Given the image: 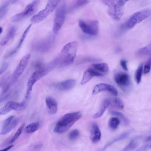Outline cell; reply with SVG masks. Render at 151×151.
Segmentation results:
<instances>
[{
	"mask_svg": "<svg viewBox=\"0 0 151 151\" xmlns=\"http://www.w3.org/2000/svg\"><path fill=\"white\" fill-rule=\"evenodd\" d=\"M78 46L77 41L69 42L65 45L58 56L53 60L55 66L63 67L72 63L76 58Z\"/></svg>",
	"mask_w": 151,
	"mask_h": 151,
	"instance_id": "1",
	"label": "cell"
},
{
	"mask_svg": "<svg viewBox=\"0 0 151 151\" xmlns=\"http://www.w3.org/2000/svg\"><path fill=\"white\" fill-rule=\"evenodd\" d=\"M82 116L80 111L66 114L63 115L58 121L54 128L56 133L61 134L66 132Z\"/></svg>",
	"mask_w": 151,
	"mask_h": 151,
	"instance_id": "2",
	"label": "cell"
},
{
	"mask_svg": "<svg viewBox=\"0 0 151 151\" xmlns=\"http://www.w3.org/2000/svg\"><path fill=\"white\" fill-rule=\"evenodd\" d=\"M127 0H102L101 2L108 7L107 13L114 20H119L122 16L124 5Z\"/></svg>",
	"mask_w": 151,
	"mask_h": 151,
	"instance_id": "3",
	"label": "cell"
},
{
	"mask_svg": "<svg viewBox=\"0 0 151 151\" xmlns=\"http://www.w3.org/2000/svg\"><path fill=\"white\" fill-rule=\"evenodd\" d=\"M60 1L57 0L49 1L44 9L31 18V22L36 24L45 19L57 7Z\"/></svg>",
	"mask_w": 151,
	"mask_h": 151,
	"instance_id": "4",
	"label": "cell"
},
{
	"mask_svg": "<svg viewBox=\"0 0 151 151\" xmlns=\"http://www.w3.org/2000/svg\"><path fill=\"white\" fill-rule=\"evenodd\" d=\"M66 13V4L63 2L57 7L55 12L52 28L54 33H57L62 26L65 20Z\"/></svg>",
	"mask_w": 151,
	"mask_h": 151,
	"instance_id": "5",
	"label": "cell"
},
{
	"mask_svg": "<svg viewBox=\"0 0 151 151\" xmlns=\"http://www.w3.org/2000/svg\"><path fill=\"white\" fill-rule=\"evenodd\" d=\"M40 2L39 0H34L28 4L22 12L12 17V21L18 22L33 15L37 11Z\"/></svg>",
	"mask_w": 151,
	"mask_h": 151,
	"instance_id": "6",
	"label": "cell"
},
{
	"mask_svg": "<svg viewBox=\"0 0 151 151\" xmlns=\"http://www.w3.org/2000/svg\"><path fill=\"white\" fill-rule=\"evenodd\" d=\"M50 69L47 67L40 69L34 72L29 78L27 83V89L25 98L28 99L29 97L35 84L39 80L46 75Z\"/></svg>",
	"mask_w": 151,
	"mask_h": 151,
	"instance_id": "7",
	"label": "cell"
},
{
	"mask_svg": "<svg viewBox=\"0 0 151 151\" xmlns=\"http://www.w3.org/2000/svg\"><path fill=\"white\" fill-rule=\"evenodd\" d=\"M79 25L84 32L89 35H95L98 33L99 24L96 20H80Z\"/></svg>",
	"mask_w": 151,
	"mask_h": 151,
	"instance_id": "8",
	"label": "cell"
},
{
	"mask_svg": "<svg viewBox=\"0 0 151 151\" xmlns=\"http://www.w3.org/2000/svg\"><path fill=\"white\" fill-rule=\"evenodd\" d=\"M151 14V10L149 9H144L133 14L126 23V27L128 29L133 27L137 24L149 17Z\"/></svg>",
	"mask_w": 151,
	"mask_h": 151,
	"instance_id": "9",
	"label": "cell"
},
{
	"mask_svg": "<svg viewBox=\"0 0 151 151\" xmlns=\"http://www.w3.org/2000/svg\"><path fill=\"white\" fill-rule=\"evenodd\" d=\"M55 37L50 34L45 38L35 42L33 45V48L37 51L44 52L49 50L53 45Z\"/></svg>",
	"mask_w": 151,
	"mask_h": 151,
	"instance_id": "10",
	"label": "cell"
},
{
	"mask_svg": "<svg viewBox=\"0 0 151 151\" xmlns=\"http://www.w3.org/2000/svg\"><path fill=\"white\" fill-rule=\"evenodd\" d=\"M114 78L117 85L123 91H127L131 88L132 83L127 74L123 72H117L114 73Z\"/></svg>",
	"mask_w": 151,
	"mask_h": 151,
	"instance_id": "11",
	"label": "cell"
},
{
	"mask_svg": "<svg viewBox=\"0 0 151 151\" xmlns=\"http://www.w3.org/2000/svg\"><path fill=\"white\" fill-rule=\"evenodd\" d=\"M27 102L24 101L21 103L14 101H9L0 109V115H4L8 113L11 111H22L25 109L27 106Z\"/></svg>",
	"mask_w": 151,
	"mask_h": 151,
	"instance_id": "12",
	"label": "cell"
},
{
	"mask_svg": "<svg viewBox=\"0 0 151 151\" xmlns=\"http://www.w3.org/2000/svg\"><path fill=\"white\" fill-rule=\"evenodd\" d=\"M30 57L29 53L23 57L13 73V77L14 79L17 78L22 73L27 65Z\"/></svg>",
	"mask_w": 151,
	"mask_h": 151,
	"instance_id": "13",
	"label": "cell"
},
{
	"mask_svg": "<svg viewBox=\"0 0 151 151\" xmlns=\"http://www.w3.org/2000/svg\"><path fill=\"white\" fill-rule=\"evenodd\" d=\"M104 75L93 68H89L84 72L81 83L83 85L89 81L93 77L101 76Z\"/></svg>",
	"mask_w": 151,
	"mask_h": 151,
	"instance_id": "14",
	"label": "cell"
},
{
	"mask_svg": "<svg viewBox=\"0 0 151 151\" xmlns=\"http://www.w3.org/2000/svg\"><path fill=\"white\" fill-rule=\"evenodd\" d=\"M76 81L74 79H68L61 82L56 86L57 89L60 91H67L72 89L75 86Z\"/></svg>",
	"mask_w": 151,
	"mask_h": 151,
	"instance_id": "15",
	"label": "cell"
},
{
	"mask_svg": "<svg viewBox=\"0 0 151 151\" xmlns=\"http://www.w3.org/2000/svg\"><path fill=\"white\" fill-rule=\"evenodd\" d=\"M101 137V133L98 124L96 123L92 124L91 131L90 139L93 143H96L100 141Z\"/></svg>",
	"mask_w": 151,
	"mask_h": 151,
	"instance_id": "16",
	"label": "cell"
},
{
	"mask_svg": "<svg viewBox=\"0 0 151 151\" xmlns=\"http://www.w3.org/2000/svg\"><path fill=\"white\" fill-rule=\"evenodd\" d=\"M45 101L49 113L51 114H55L58 110V103L55 99L52 97L47 96Z\"/></svg>",
	"mask_w": 151,
	"mask_h": 151,
	"instance_id": "17",
	"label": "cell"
},
{
	"mask_svg": "<svg viewBox=\"0 0 151 151\" xmlns=\"http://www.w3.org/2000/svg\"><path fill=\"white\" fill-rule=\"evenodd\" d=\"M32 24H30L26 29L22 36L20 39L19 42L17 46L13 49L10 51H9L5 56V58H7L13 55L16 53L19 49L22 44L24 40L25 39L28 32H29L30 27L32 26Z\"/></svg>",
	"mask_w": 151,
	"mask_h": 151,
	"instance_id": "18",
	"label": "cell"
},
{
	"mask_svg": "<svg viewBox=\"0 0 151 151\" xmlns=\"http://www.w3.org/2000/svg\"><path fill=\"white\" fill-rule=\"evenodd\" d=\"M131 133V131H128L122 133L117 137L108 142L103 148L97 151H104L108 147L114 143L128 137L130 135Z\"/></svg>",
	"mask_w": 151,
	"mask_h": 151,
	"instance_id": "19",
	"label": "cell"
},
{
	"mask_svg": "<svg viewBox=\"0 0 151 151\" xmlns=\"http://www.w3.org/2000/svg\"><path fill=\"white\" fill-rule=\"evenodd\" d=\"M111 99L107 98L103 101L100 108L96 114L93 116V118L96 119L100 117L104 114L109 105L110 104Z\"/></svg>",
	"mask_w": 151,
	"mask_h": 151,
	"instance_id": "20",
	"label": "cell"
},
{
	"mask_svg": "<svg viewBox=\"0 0 151 151\" xmlns=\"http://www.w3.org/2000/svg\"><path fill=\"white\" fill-rule=\"evenodd\" d=\"M16 32L15 27L14 26H11L1 40L0 45L3 46L6 44L14 37Z\"/></svg>",
	"mask_w": 151,
	"mask_h": 151,
	"instance_id": "21",
	"label": "cell"
},
{
	"mask_svg": "<svg viewBox=\"0 0 151 151\" xmlns=\"http://www.w3.org/2000/svg\"><path fill=\"white\" fill-rule=\"evenodd\" d=\"M19 119L17 118H14L7 125L2 128L0 134L1 135L6 134L10 132L18 124Z\"/></svg>",
	"mask_w": 151,
	"mask_h": 151,
	"instance_id": "22",
	"label": "cell"
},
{
	"mask_svg": "<svg viewBox=\"0 0 151 151\" xmlns=\"http://www.w3.org/2000/svg\"><path fill=\"white\" fill-rule=\"evenodd\" d=\"M16 1H17L8 0L2 3L0 7V19H1L3 18L6 14L11 5L14 3Z\"/></svg>",
	"mask_w": 151,
	"mask_h": 151,
	"instance_id": "23",
	"label": "cell"
},
{
	"mask_svg": "<svg viewBox=\"0 0 151 151\" xmlns=\"http://www.w3.org/2000/svg\"><path fill=\"white\" fill-rule=\"evenodd\" d=\"M92 67L94 69L104 74L107 73L109 70L108 65L105 63L94 64L92 65Z\"/></svg>",
	"mask_w": 151,
	"mask_h": 151,
	"instance_id": "24",
	"label": "cell"
},
{
	"mask_svg": "<svg viewBox=\"0 0 151 151\" xmlns=\"http://www.w3.org/2000/svg\"><path fill=\"white\" fill-rule=\"evenodd\" d=\"M109 85V84L105 83H100L97 84L93 88L92 94L95 95L102 91H108Z\"/></svg>",
	"mask_w": 151,
	"mask_h": 151,
	"instance_id": "25",
	"label": "cell"
},
{
	"mask_svg": "<svg viewBox=\"0 0 151 151\" xmlns=\"http://www.w3.org/2000/svg\"><path fill=\"white\" fill-rule=\"evenodd\" d=\"M40 126V123L35 122L30 123L27 125L25 128V132L28 134H31L37 131Z\"/></svg>",
	"mask_w": 151,
	"mask_h": 151,
	"instance_id": "26",
	"label": "cell"
},
{
	"mask_svg": "<svg viewBox=\"0 0 151 151\" xmlns=\"http://www.w3.org/2000/svg\"><path fill=\"white\" fill-rule=\"evenodd\" d=\"M110 104L120 109H122L124 107V104L123 101L119 98L111 99Z\"/></svg>",
	"mask_w": 151,
	"mask_h": 151,
	"instance_id": "27",
	"label": "cell"
},
{
	"mask_svg": "<svg viewBox=\"0 0 151 151\" xmlns=\"http://www.w3.org/2000/svg\"><path fill=\"white\" fill-rule=\"evenodd\" d=\"M143 69V64H141L136 70L134 75L135 81L137 84L141 82Z\"/></svg>",
	"mask_w": 151,
	"mask_h": 151,
	"instance_id": "28",
	"label": "cell"
},
{
	"mask_svg": "<svg viewBox=\"0 0 151 151\" xmlns=\"http://www.w3.org/2000/svg\"><path fill=\"white\" fill-rule=\"evenodd\" d=\"M110 113L112 115L118 116L120 118L125 125H128L129 124V119L122 113L116 111H111L110 112Z\"/></svg>",
	"mask_w": 151,
	"mask_h": 151,
	"instance_id": "29",
	"label": "cell"
},
{
	"mask_svg": "<svg viewBox=\"0 0 151 151\" xmlns=\"http://www.w3.org/2000/svg\"><path fill=\"white\" fill-rule=\"evenodd\" d=\"M120 123L119 119L116 117H113L111 118L109 122V125L112 129H116L119 126Z\"/></svg>",
	"mask_w": 151,
	"mask_h": 151,
	"instance_id": "30",
	"label": "cell"
},
{
	"mask_svg": "<svg viewBox=\"0 0 151 151\" xmlns=\"http://www.w3.org/2000/svg\"><path fill=\"white\" fill-rule=\"evenodd\" d=\"M25 125V124L24 123H23L21 125L16 132L14 136L9 141V144L12 143L18 138L22 133Z\"/></svg>",
	"mask_w": 151,
	"mask_h": 151,
	"instance_id": "31",
	"label": "cell"
},
{
	"mask_svg": "<svg viewBox=\"0 0 151 151\" xmlns=\"http://www.w3.org/2000/svg\"><path fill=\"white\" fill-rule=\"evenodd\" d=\"M137 145V142L135 140L133 139L121 151H131L135 149Z\"/></svg>",
	"mask_w": 151,
	"mask_h": 151,
	"instance_id": "32",
	"label": "cell"
},
{
	"mask_svg": "<svg viewBox=\"0 0 151 151\" xmlns=\"http://www.w3.org/2000/svg\"><path fill=\"white\" fill-rule=\"evenodd\" d=\"M137 53L140 55H151V44L141 48Z\"/></svg>",
	"mask_w": 151,
	"mask_h": 151,
	"instance_id": "33",
	"label": "cell"
},
{
	"mask_svg": "<svg viewBox=\"0 0 151 151\" xmlns=\"http://www.w3.org/2000/svg\"><path fill=\"white\" fill-rule=\"evenodd\" d=\"M80 135L79 131L77 129H75L69 133L68 135L69 139L70 140H73L77 138Z\"/></svg>",
	"mask_w": 151,
	"mask_h": 151,
	"instance_id": "34",
	"label": "cell"
},
{
	"mask_svg": "<svg viewBox=\"0 0 151 151\" xmlns=\"http://www.w3.org/2000/svg\"><path fill=\"white\" fill-rule=\"evenodd\" d=\"M90 1L89 0H77L76 1L73 5V7L74 8L83 6L88 3Z\"/></svg>",
	"mask_w": 151,
	"mask_h": 151,
	"instance_id": "35",
	"label": "cell"
},
{
	"mask_svg": "<svg viewBox=\"0 0 151 151\" xmlns=\"http://www.w3.org/2000/svg\"><path fill=\"white\" fill-rule=\"evenodd\" d=\"M150 148L151 142L143 145L137 149L136 151H146Z\"/></svg>",
	"mask_w": 151,
	"mask_h": 151,
	"instance_id": "36",
	"label": "cell"
},
{
	"mask_svg": "<svg viewBox=\"0 0 151 151\" xmlns=\"http://www.w3.org/2000/svg\"><path fill=\"white\" fill-rule=\"evenodd\" d=\"M108 91L115 96H117L118 94V92L114 86L111 85H109Z\"/></svg>",
	"mask_w": 151,
	"mask_h": 151,
	"instance_id": "37",
	"label": "cell"
},
{
	"mask_svg": "<svg viewBox=\"0 0 151 151\" xmlns=\"http://www.w3.org/2000/svg\"><path fill=\"white\" fill-rule=\"evenodd\" d=\"M8 66L7 63L5 62L3 63L0 68V75L4 73L7 69Z\"/></svg>",
	"mask_w": 151,
	"mask_h": 151,
	"instance_id": "38",
	"label": "cell"
},
{
	"mask_svg": "<svg viewBox=\"0 0 151 151\" xmlns=\"http://www.w3.org/2000/svg\"><path fill=\"white\" fill-rule=\"evenodd\" d=\"M120 64L124 70L126 71L128 70V68L127 64V61L125 60H121L120 61Z\"/></svg>",
	"mask_w": 151,
	"mask_h": 151,
	"instance_id": "39",
	"label": "cell"
},
{
	"mask_svg": "<svg viewBox=\"0 0 151 151\" xmlns=\"http://www.w3.org/2000/svg\"><path fill=\"white\" fill-rule=\"evenodd\" d=\"M151 67L148 65L146 63L144 67V73L145 74L148 73L151 69Z\"/></svg>",
	"mask_w": 151,
	"mask_h": 151,
	"instance_id": "40",
	"label": "cell"
},
{
	"mask_svg": "<svg viewBox=\"0 0 151 151\" xmlns=\"http://www.w3.org/2000/svg\"><path fill=\"white\" fill-rule=\"evenodd\" d=\"M14 146L13 145H10L0 150V151H8Z\"/></svg>",
	"mask_w": 151,
	"mask_h": 151,
	"instance_id": "41",
	"label": "cell"
},
{
	"mask_svg": "<svg viewBox=\"0 0 151 151\" xmlns=\"http://www.w3.org/2000/svg\"><path fill=\"white\" fill-rule=\"evenodd\" d=\"M146 64L148 65L151 67V57L149 58Z\"/></svg>",
	"mask_w": 151,
	"mask_h": 151,
	"instance_id": "42",
	"label": "cell"
},
{
	"mask_svg": "<svg viewBox=\"0 0 151 151\" xmlns=\"http://www.w3.org/2000/svg\"><path fill=\"white\" fill-rule=\"evenodd\" d=\"M146 141H151V135L148 136L147 138H146Z\"/></svg>",
	"mask_w": 151,
	"mask_h": 151,
	"instance_id": "43",
	"label": "cell"
},
{
	"mask_svg": "<svg viewBox=\"0 0 151 151\" xmlns=\"http://www.w3.org/2000/svg\"><path fill=\"white\" fill-rule=\"evenodd\" d=\"M3 31V29L2 27H1L0 34L1 35Z\"/></svg>",
	"mask_w": 151,
	"mask_h": 151,
	"instance_id": "44",
	"label": "cell"
}]
</instances>
